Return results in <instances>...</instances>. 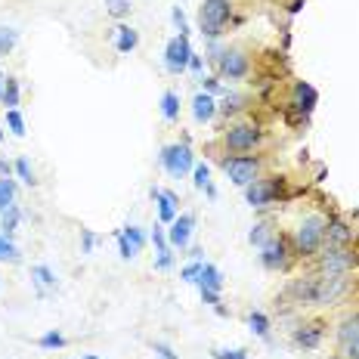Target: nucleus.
<instances>
[{
    "label": "nucleus",
    "mask_w": 359,
    "mask_h": 359,
    "mask_svg": "<svg viewBox=\"0 0 359 359\" xmlns=\"http://www.w3.org/2000/svg\"><path fill=\"white\" fill-rule=\"evenodd\" d=\"M189 69H192V72H201V56L192 53V59H189Z\"/></svg>",
    "instance_id": "nucleus-47"
},
{
    "label": "nucleus",
    "mask_w": 359,
    "mask_h": 359,
    "mask_svg": "<svg viewBox=\"0 0 359 359\" xmlns=\"http://www.w3.org/2000/svg\"><path fill=\"white\" fill-rule=\"evenodd\" d=\"M155 356H158V359H177L174 347H170V344H164V341L155 344Z\"/></svg>",
    "instance_id": "nucleus-42"
},
{
    "label": "nucleus",
    "mask_w": 359,
    "mask_h": 359,
    "mask_svg": "<svg viewBox=\"0 0 359 359\" xmlns=\"http://www.w3.org/2000/svg\"><path fill=\"white\" fill-rule=\"evenodd\" d=\"M0 140H4V130H0Z\"/></svg>",
    "instance_id": "nucleus-50"
},
{
    "label": "nucleus",
    "mask_w": 359,
    "mask_h": 359,
    "mask_svg": "<svg viewBox=\"0 0 359 359\" xmlns=\"http://www.w3.org/2000/svg\"><path fill=\"white\" fill-rule=\"evenodd\" d=\"M214 62H217V74H220V81L223 78L226 81H242V78H248V72H251V56L245 53V50H238V47L220 50V53L214 56Z\"/></svg>",
    "instance_id": "nucleus-5"
},
{
    "label": "nucleus",
    "mask_w": 359,
    "mask_h": 359,
    "mask_svg": "<svg viewBox=\"0 0 359 359\" xmlns=\"http://www.w3.org/2000/svg\"><path fill=\"white\" fill-rule=\"evenodd\" d=\"M223 170H226V177L233 180L236 186H251L254 180L260 174V158H251V155H229V158H223Z\"/></svg>",
    "instance_id": "nucleus-6"
},
{
    "label": "nucleus",
    "mask_w": 359,
    "mask_h": 359,
    "mask_svg": "<svg viewBox=\"0 0 359 359\" xmlns=\"http://www.w3.org/2000/svg\"><path fill=\"white\" fill-rule=\"evenodd\" d=\"M192 229H196V214H177V220L170 223L168 229V242L170 248H189V238H192Z\"/></svg>",
    "instance_id": "nucleus-14"
},
{
    "label": "nucleus",
    "mask_w": 359,
    "mask_h": 359,
    "mask_svg": "<svg viewBox=\"0 0 359 359\" xmlns=\"http://www.w3.org/2000/svg\"><path fill=\"white\" fill-rule=\"evenodd\" d=\"M174 266V254H158V260H155V269H170Z\"/></svg>",
    "instance_id": "nucleus-44"
},
{
    "label": "nucleus",
    "mask_w": 359,
    "mask_h": 359,
    "mask_svg": "<svg viewBox=\"0 0 359 359\" xmlns=\"http://www.w3.org/2000/svg\"><path fill=\"white\" fill-rule=\"evenodd\" d=\"M0 260H19V248L6 236H0Z\"/></svg>",
    "instance_id": "nucleus-35"
},
{
    "label": "nucleus",
    "mask_w": 359,
    "mask_h": 359,
    "mask_svg": "<svg viewBox=\"0 0 359 359\" xmlns=\"http://www.w3.org/2000/svg\"><path fill=\"white\" fill-rule=\"evenodd\" d=\"M325 226L328 220L323 214H310L301 220V226L294 229V254H301V257H313V254L323 251L325 245Z\"/></svg>",
    "instance_id": "nucleus-2"
},
{
    "label": "nucleus",
    "mask_w": 359,
    "mask_h": 359,
    "mask_svg": "<svg viewBox=\"0 0 359 359\" xmlns=\"http://www.w3.org/2000/svg\"><path fill=\"white\" fill-rule=\"evenodd\" d=\"M0 100H4L6 109H16V106H19V81H16V78H6L4 96H0Z\"/></svg>",
    "instance_id": "nucleus-28"
},
{
    "label": "nucleus",
    "mask_w": 359,
    "mask_h": 359,
    "mask_svg": "<svg viewBox=\"0 0 359 359\" xmlns=\"http://www.w3.org/2000/svg\"><path fill=\"white\" fill-rule=\"evenodd\" d=\"M4 84H6V78H4V72H0V96H4Z\"/></svg>",
    "instance_id": "nucleus-48"
},
{
    "label": "nucleus",
    "mask_w": 359,
    "mask_h": 359,
    "mask_svg": "<svg viewBox=\"0 0 359 359\" xmlns=\"http://www.w3.org/2000/svg\"><path fill=\"white\" fill-rule=\"evenodd\" d=\"M192 183H196V189H205L208 192V198H217V189H214V183H211V168L208 164H196L192 168Z\"/></svg>",
    "instance_id": "nucleus-22"
},
{
    "label": "nucleus",
    "mask_w": 359,
    "mask_h": 359,
    "mask_svg": "<svg viewBox=\"0 0 359 359\" xmlns=\"http://www.w3.org/2000/svg\"><path fill=\"white\" fill-rule=\"evenodd\" d=\"M248 325H251V332H254V334H260L264 341H269V319H266V313L254 310L251 316H248Z\"/></svg>",
    "instance_id": "nucleus-27"
},
{
    "label": "nucleus",
    "mask_w": 359,
    "mask_h": 359,
    "mask_svg": "<svg viewBox=\"0 0 359 359\" xmlns=\"http://www.w3.org/2000/svg\"><path fill=\"white\" fill-rule=\"evenodd\" d=\"M273 236H276V233L269 229V223H254L251 233H248V242H251V245H257V248H264V245H266Z\"/></svg>",
    "instance_id": "nucleus-26"
},
{
    "label": "nucleus",
    "mask_w": 359,
    "mask_h": 359,
    "mask_svg": "<svg viewBox=\"0 0 359 359\" xmlns=\"http://www.w3.org/2000/svg\"><path fill=\"white\" fill-rule=\"evenodd\" d=\"M260 264L266 269H273V273H279V269H288L291 257H288V242L282 236H273L269 242L260 248Z\"/></svg>",
    "instance_id": "nucleus-10"
},
{
    "label": "nucleus",
    "mask_w": 359,
    "mask_h": 359,
    "mask_svg": "<svg viewBox=\"0 0 359 359\" xmlns=\"http://www.w3.org/2000/svg\"><path fill=\"white\" fill-rule=\"evenodd\" d=\"M347 291V273H325L319 269L316 276H310L306 282L294 285V294L301 301H310L316 306H328V304H338Z\"/></svg>",
    "instance_id": "nucleus-1"
},
{
    "label": "nucleus",
    "mask_w": 359,
    "mask_h": 359,
    "mask_svg": "<svg viewBox=\"0 0 359 359\" xmlns=\"http://www.w3.org/2000/svg\"><path fill=\"white\" fill-rule=\"evenodd\" d=\"M84 359H100V356H84Z\"/></svg>",
    "instance_id": "nucleus-49"
},
{
    "label": "nucleus",
    "mask_w": 359,
    "mask_h": 359,
    "mask_svg": "<svg viewBox=\"0 0 359 359\" xmlns=\"http://www.w3.org/2000/svg\"><path fill=\"white\" fill-rule=\"evenodd\" d=\"M152 245H155V248H158V254H168V251H170L168 233H164V229H158V226H155V229H152Z\"/></svg>",
    "instance_id": "nucleus-38"
},
{
    "label": "nucleus",
    "mask_w": 359,
    "mask_h": 359,
    "mask_svg": "<svg viewBox=\"0 0 359 359\" xmlns=\"http://www.w3.org/2000/svg\"><path fill=\"white\" fill-rule=\"evenodd\" d=\"M16 41H19V34L13 32V28H0V56L10 53V50L16 47Z\"/></svg>",
    "instance_id": "nucleus-34"
},
{
    "label": "nucleus",
    "mask_w": 359,
    "mask_h": 359,
    "mask_svg": "<svg viewBox=\"0 0 359 359\" xmlns=\"http://www.w3.org/2000/svg\"><path fill=\"white\" fill-rule=\"evenodd\" d=\"M338 350L344 359H359V313L347 316L338 328Z\"/></svg>",
    "instance_id": "nucleus-11"
},
{
    "label": "nucleus",
    "mask_w": 359,
    "mask_h": 359,
    "mask_svg": "<svg viewBox=\"0 0 359 359\" xmlns=\"http://www.w3.org/2000/svg\"><path fill=\"white\" fill-rule=\"evenodd\" d=\"M233 19V0H201V10H198V25L205 37H220L226 22Z\"/></svg>",
    "instance_id": "nucleus-3"
},
{
    "label": "nucleus",
    "mask_w": 359,
    "mask_h": 359,
    "mask_svg": "<svg viewBox=\"0 0 359 359\" xmlns=\"http://www.w3.org/2000/svg\"><path fill=\"white\" fill-rule=\"evenodd\" d=\"M198 288H211V291H220L223 288V273L217 269L214 264H205L201 266V273H198V282H196Z\"/></svg>",
    "instance_id": "nucleus-21"
},
{
    "label": "nucleus",
    "mask_w": 359,
    "mask_h": 359,
    "mask_svg": "<svg viewBox=\"0 0 359 359\" xmlns=\"http://www.w3.org/2000/svg\"><path fill=\"white\" fill-rule=\"evenodd\" d=\"M32 276H34V282H37V285H43V288H56V273H53V269H50V266H34L32 269Z\"/></svg>",
    "instance_id": "nucleus-29"
},
{
    "label": "nucleus",
    "mask_w": 359,
    "mask_h": 359,
    "mask_svg": "<svg viewBox=\"0 0 359 359\" xmlns=\"http://www.w3.org/2000/svg\"><path fill=\"white\" fill-rule=\"evenodd\" d=\"M37 344H41L43 350H59V347H65V334L62 332H47V334L37 338Z\"/></svg>",
    "instance_id": "nucleus-32"
},
{
    "label": "nucleus",
    "mask_w": 359,
    "mask_h": 359,
    "mask_svg": "<svg viewBox=\"0 0 359 359\" xmlns=\"http://www.w3.org/2000/svg\"><path fill=\"white\" fill-rule=\"evenodd\" d=\"M143 245H146V236L140 233L137 226H124L121 233H118V251H121L124 260L137 257V254L143 251Z\"/></svg>",
    "instance_id": "nucleus-16"
},
{
    "label": "nucleus",
    "mask_w": 359,
    "mask_h": 359,
    "mask_svg": "<svg viewBox=\"0 0 359 359\" xmlns=\"http://www.w3.org/2000/svg\"><path fill=\"white\" fill-rule=\"evenodd\" d=\"M13 201H16V183H13L10 177L0 180V214L6 211V208H13Z\"/></svg>",
    "instance_id": "nucleus-25"
},
{
    "label": "nucleus",
    "mask_w": 359,
    "mask_h": 359,
    "mask_svg": "<svg viewBox=\"0 0 359 359\" xmlns=\"http://www.w3.org/2000/svg\"><path fill=\"white\" fill-rule=\"evenodd\" d=\"M161 115H164V121H177L180 118V96L174 90H168V93L161 96Z\"/></svg>",
    "instance_id": "nucleus-24"
},
{
    "label": "nucleus",
    "mask_w": 359,
    "mask_h": 359,
    "mask_svg": "<svg viewBox=\"0 0 359 359\" xmlns=\"http://www.w3.org/2000/svg\"><path fill=\"white\" fill-rule=\"evenodd\" d=\"M6 124H10V130L16 133V137H25V121H22L19 109H6Z\"/></svg>",
    "instance_id": "nucleus-33"
},
{
    "label": "nucleus",
    "mask_w": 359,
    "mask_h": 359,
    "mask_svg": "<svg viewBox=\"0 0 359 359\" xmlns=\"http://www.w3.org/2000/svg\"><path fill=\"white\" fill-rule=\"evenodd\" d=\"M282 192V180L273 177V180H254L251 186H245V201H248L251 208H266L273 205L276 198H279Z\"/></svg>",
    "instance_id": "nucleus-9"
},
{
    "label": "nucleus",
    "mask_w": 359,
    "mask_h": 359,
    "mask_svg": "<svg viewBox=\"0 0 359 359\" xmlns=\"http://www.w3.org/2000/svg\"><path fill=\"white\" fill-rule=\"evenodd\" d=\"M201 87H205V93H223V84H220V74H208V78H201Z\"/></svg>",
    "instance_id": "nucleus-40"
},
{
    "label": "nucleus",
    "mask_w": 359,
    "mask_h": 359,
    "mask_svg": "<svg viewBox=\"0 0 359 359\" xmlns=\"http://www.w3.org/2000/svg\"><path fill=\"white\" fill-rule=\"evenodd\" d=\"M242 102H245L242 96H236V93L229 96V93H226V100H223L220 106H217V111H223V115H233V111H238V109H242Z\"/></svg>",
    "instance_id": "nucleus-36"
},
{
    "label": "nucleus",
    "mask_w": 359,
    "mask_h": 359,
    "mask_svg": "<svg viewBox=\"0 0 359 359\" xmlns=\"http://www.w3.org/2000/svg\"><path fill=\"white\" fill-rule=\"evenodd\" d=\"M137 43H140V34L133 32L130 25H118L115 28V47H118V53H133L137 50Z\"/></svg>",
    "instance_id": "nucleus-20"
},
{
    "label": "nucleus",
    "mask_w": 359,
    "mask_h": 359,
    "mask_svg": "<svg viewBox=\"0 0 359 359\" xmlns=\"http://www.w3.org/2000/svg\"><path fill=\"white\" fill-rule=\"evenodd\" d=\"M350 242H353V229H350L347 223L341 220V217L328 220V226H325V245H323V248H350Z\"/></svg>",
    "instance_id": "nucleus-15"
},
{
    "label": "nucleus",
    "mask_w": 359,
    "mask_h": 359,
    "mask_svg": "<svg viewBox=\"0 0 359 359\" xmlns=\"http://www.w3.org/2000/svg\"><path fill=\"white\" fill-rule=\"evenodd\" d=\"M301 6H304V0H291V4H288V13H291V16H297V13H301Z\"/></svg>",
    "instance_id": "nucleus-46"
},
{
    "label": "nucleus",
    "mask_w": 359,
    "mask_h": 359,
    "mask_svg": "<svg viewBox=\"0 0 359 359\" xmlns=\"http://www.w3.org/2000/svg\"><path fill=\"white\" fill-rule=\"evenodd\" d=\"M214 359H248V353L245 350H214Z\"/></svg>",
    "instance_id": "nucleus-41"
},
{
    "label": "nucleus",
    "mask_w": 359,
    "mask_h": 359,
    "mask_svg": "<svg viewBox=\"0 0 359 359\" xmlns=\"http://www.w3.org/2000/svg\"><path fill=\"white\" fill-rule=\"evenodd\" d=\"M189 59H192V47H189V37L186 34H177L168 41L164 47V69L170 74H183L189 69Z\"/></svg>",
    "instance_id": "nucleus-8"
},
{
    "label": "nucleus",
    "mask_w": 359,
    "mask_h": 359,
    "mask_svg": "<svg viewBox=\"0 0 359 359\" xmlns=\"http://www.w3.org/2000/svg\"><path fill=\"white\" fill-rule=\"evenodd\" d=\"M13 170L19 174V180L25 186H34L37 180H34V170H32V164H28V158H16V164H13Z\"/></svg>",
    "instance_id": "nucleus-31"
},
{
    "label": "nucleus",
    "mask_w": 359,
    "mask_h": 359,
    "mask_svg": "<svg viewBox=\"0 0 359 359\" xmlns=\"http://www.w3.org/2000/svg\"><path fill=\"white\" fill-rule=\"evenodd\" d=\"M170 19H174V25H177V32H180V34H186V37H189V22H186L183 6H174V13H170Z\"/></svg>",
    "instance_id": "nucleus-37"
},
{
    "label": "nucleus",
    "mask_w": 359,
    "mask_h": 359,
    "mask_svg": "<svg viewBox=\"0 0 359 359\" xmlns=\"http://www.w3.org/2000/svg\"><path fill=\"white\" fill-rule=\"evenodd\" d=\"M217 115V100L211 93H196V100H192V118H196L198 124H208L214 121Z\"/></svg>",
    "instance_id": "nucleus-18"
},
{
    "label": "nucleus",
    "mask_w": 359,
    "mask_h": 359,
    "mask_svg": "<svg viewBox=\"0 0 359 359\" xmlns=\"http://www.w3.org/2000/svg\"><path fill=\"white\" fill-rule=\"evenodd\" d=\"M106 10H109V16H115V19H127L130 16V0H106Z\"/></svg>",
    "instance_id": "nucleus-30"
},
{
    "label": "nucleus",
    "mask_w": 359,
    "mask_h": 359,
    "mask_svg": "<svg viewBox=\"0 0 359 359\" xmlns=\"http://www.w3.org/2000/svg\"><path fill=\"white\" fill-rule=\"evenodd\" d=\"M260 143H264V130L257 124H233L226 133H223V146L236 155H245V152H254Z\"/></svg>",
    "instance_id": "nucleus-4"
},
{
    "label": "nucleus",
    "mask_w": 359,
    "mask_h": 359,
    "mask_svg": "<svg viewBox=\"0 0 359 359\" xmlns=\"http://www.w3.org/2000/svg\"><path fill=\"white\" fill-rule=\"evenodd\" d=\"M319 341H323V325L319 323H310V325H304L301 332H294V344L304 347V350L319 347Z\"/></svg>",
    "instance_id": "nucleus-19"
},
{
    "label": "nucleus",
    "mask_w": 359,
    "mask_h": 359,
    "mask_svg": "<svg viewBox=\"0 0 359 359\" xmlns=\"http://www.w3.org/2000/svg\"><path fill=\"white\" fill-rule=\"evenodd\" d=\"M19 220H22V211H19V208H16V205L6 208V211L0 214V236L13 238V233H16V226H19Z\"/></svg>",
    "instance_id": "nucleus-23"
},
{
    "label": "nucleus",
    "mask_w": 359,
    "mask_h": 359,
    "mask_svg": "<svg viewBox=\"0 0 359 359\" xmlns=\"http://www.w3.org/2000/svg\"><path fill=\"white\" fill-rule=\"evenodd\" d=\"M81 236H84V251L90 254V251H93V245H96V236L90 233V229H84V233H81Z\"/></svg>",
    "instance_id": "nucleus-45"
},
{
    "label": "nucleus",
    "mask_w": 359,
    "mask_h": 359,
    "mask_svg": "<svg viewBox=\"0 0 359 359\" xmlns=\"http://www.w3.org/2000/svg\"><path fill=\"white\" fill-rule=\"evenodd\" d=\"M161 168L168 170L170 177H183L189 174L192 168H196V161H192V149L186 143H174V146H164L161 155H158Z\"/></svg>",
    "instance_id": "nucleus-7"
},
{
    "label": "nucleus",
    "mask_w": 359,
    "mask_h": 359,
    "mask_svg": "<svg viewBox=\"0 0 359 359\" xmlns=\"http://www.w3.org/2000/svg\"><path fill=\"white\" fill-rule=\"evenodd\" d=\"M201 266H205V264H201V260L196 257V260H192L189 266H183V273H180V279H186V282H198V273H201Z\"/></svg>",
    "instance_id": "nucleus-39"
},
{
    "label": "nucleus",
    "mask_w": 359,
    "mask_h": 359,
    "mask_svg": "<svg viewBox=\"0 0 359 359\" xmlns=\"http://www.w3.org/2000/svg\"><path fill=\"white\" fill-rule=\"evenodd\" d=\"M316 102H319L316 87H313V84H306V81H294V87H291V109H297V111H301V118H304V121H306V118H310V111L316 109Z\"/></svg>",
    "instance_id": "nucleus-13"
},
{
    "label": "nucleus",
    "mask_w": 359,
    "mask_h": 359,
    "mask_svg": "<svg viewBox=\"0 0 359 359\" xmlns=\"http://www.w3.org/2000/svg\"><path fill=\"white\" fill-rule=\"evenodd\" d=\"M201 301H205V304H211V306H220V291L201 288Z\"/></svg>",
    "instance_id": "nucleus-43"
},
{
    "label": "nucleus",
    "mask_w": 359,
    "mask_h": 359,
    "mask_svg": "<svg viewBox=\"0 0 359 359\" xmlns=\"http://www.w3.org/2000/svg\"><path fill=\"white\" fill-rule=\"evenodd\" d=\"M356 266V254L350 248H323L319 251V269L325 273H350Z\"/></svg>",
    "instance_id": "nucleus-12"
},
{
    "label": "nucleus",
    "mask_w": 359,
    "mask_h": 359,
    "mask_svg": "<svg viewBox=\"0 0 359 359\" xmlns=\"http://www.w3.org/2000/svg\"><path fill=\"white\" fill-rule=\"evenodd\" d=\"M152 198H155V205H158V220H161V223H174L177 214H180V201H177L174 192H168V189H152Z\"/></svg>",
    "instance_id": "nucleus-17"
}]
</instances>
